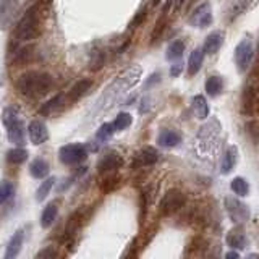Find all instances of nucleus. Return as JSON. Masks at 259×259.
I'll use <instances>...</instances> for the list:
<instances>
[{"mask_svg":"<svg viewBox=\"0 0 259 259\" xmlns=\"http://www.w3.org/2000/svg\"><path fill=\"white\" fill-rule=\"evenodd\" d=\"M132 121H133V117L130 115L128 112H121L117 115V118L113 120L112 125H113V130H115V132H121V130H125L132 125Z\"/></svg>","mask_w":259,"mask_h":259,"instance_id":"nucleus-32","label":"nucleus"},{"mask_svg":"<svg viewBox=\"0 0 259 259\" xmlns=\"http://www.w3.org/2000/svg\"><path fill=\"white\" fill-rule=\"evenodd\" d=\"M185 202H186L185 193H182L180 190H177V188L168 190L164 194L162 201H160V214L164 217L172 215V214L178 212V210L185 206Z\"/></svg>","mask_w":259,"mask_h":259,"instance_id":"nucleus-5","label":"nucleus"},{"mask_svg":"<svg viewBox=\"0 0 259 259\" xmlns=\"http://www.w3.org/2000/svg\"><path fill=\"white\" fill-rule=\"evenodd\" d=\"M54 183H55V178L54 177H49L46 182H42V185L39 186L37 191H36V199L40 202L47 198V194L51 193V190L54 188Z\"/></svg>","mask_w":259,"mask_h":259,"instance_id":"nucleus-33","label":"nucleus"},{"mask_svg":"<svg viewBox=\"0 0 259 259\" xmlns=\"http://www.w3.org/2000/svg\"><path fill=\"white\" fill-rule=\"evenodd\" d=\"M246 130H248L249 136L253 138L256 143H259V125L256 121H249V123H246Z\"/></svg>","mask_w":259,"mask_h":259,"instance_id":"nucleus-39","label":"nucleus"},{"mask_svg":"<svg viewBox=\"0 0 259 259\" xmlns=\"http://www.w3.org/2000/svg\"><path fill=\"white\" fill-rule=\"evenodd\" d=\"M245 235H243L241 230H232L229 232V235H227V243H229V246L235 248V249H241V248H245Z\"/></svg>","mask_w":259,"mask_h":259,"instance_id":"nucleus-30","label":"nucleus"},{"mask_svg":"<svg viewBox=\"0 0 259 259\" xmlns=\"http://www.w3.org/2000/svg\"><path fill=\"white\" fill-rule=\"evenodd\" d=\"M241 112L245 115H253V113L259 112V89L253 86L245 89L241 99Z\"/></svg>","mask_w":259,"mask_h":259,"instance_id":"nucleus-12","label":"nucleus"},{"mask_svg":"<svg viewBox=\"0 0 259 259\" xmlns=\"http://www.w3.org/2000/svg\"><path fill=\"white\" fill-rule=\"evenodd\" d=\"M159 79H160V73H154L152 76H149L148 83H146V88H151V86H154V84H157V83H159Z\"/></svg>","mask_w":259,"mask_h":259,"instance_id":"nucleus-42","label":"nucleus"},{"mask_svg":"<svg viewBox=\"0 0 259 259\" xmlns=\"http://www.w3.org/2000/svg\"><path fill=\"white\" fill-rule=\"evenodd\" d=\"M23 241H24V232L23 230H16L12 235V238L8 240L4 259H16V257H18L20 251L23 248Z\"/></svg>","mask_w":259,"mask_h":259,"instance_id":"nucleus-15","label":"nucleus"},{"mask_svg":"<svg viewBox=\"0 0 259 259\" xmlns=\"http://www.w3.org/2000/svg\"><path fill=\"white\" fill-rule=\"evenodd\" d=\"M88 214H89V209L88 207H79L76 209L75 212L71 214V217L68 219L67 227H65V237L67 238H73L75 233L84 225V222L88 221Z\"/></svg>","mask_w":259,"mask_h":259,"instance_id":"nucleus-10","label":"nucleus"},{"mask_svg":"<svg viewBox=\"0 0 259 259\" xmlns=\"http://www.w3.org/2000/svg\"><path fill=\"white\" fill-rule=\"evenodd\" d=\"M120 185V178L117 174H104L102 175V180L99 183L101 190L104 193H110V191H115Z\"/></svg>","mask_w":259,"mask_h":259,"instance_id":"nucleus-25","label":"nucleus"},{"mask_svg":"<svg viewBox=\"0 0 259 259\" xmlns=\"http://www.w3.org/2000/svg\"><path fill=\"white\" fill-rule=\"evenodd\" d=\"M49 170H51V167H49V162L44 160V159H40V157H36L29 165V172L34 178H46L49 175Z\"/></svg>","mask_w":259,"mask_h":259,"instance_id":"nucleus-23","label":"nucleus"},{"mask_svg":"<svg viewBox=\"0 0 259 259\" xmlns=\"http://www.w3.org/2000/svg\"><path fill=\"white\" fill-rule=\"evenodd\" d=\"M63 104H65V94H57L52 99H49L46 104L40 105L39 113L44 117H49V115H52V113L59 112L63 107Z\"/></svg>","mask_w":259,"mask_h":259,"instance_id":"nucleus-17","label":"nucleus"},{"mask_svg":"<svg viewBox=\"0 0 259 259\" xmlns=\"http://www.w3.org/2000/svg\"><path fill=\"white\" fill-rule=\"evenodd\" d=\"M251 5H253V0H232V4L229 7V18L230 21L238 18L240 15L248 12Z\"/></svg>","mask_w":259,"mask_h":259,"instance_id":"nucleus-22","label":"nucleus"},{"mask_svg":"<svg viewBox=\"0 0 259 259\" xmlns=\"http://www.w3.org/2000/svg\"><path fill=\"white\" fill-rule=\"evenodd\" d=\"M206 93L210 96V97H215L221 94L222 88H224V83H222V78L221 76H209L206 79Z\"/></svg>","mask_w":259,"mask_h":259,"instance_id":"nucleus-29","label":"nucleus"},{"mask_svg":"<svg viewBox=\"0 0 259 259\" xmlns=\"http://www.w3.org/2000/svg\"><path fill=\"white\" fill-rule=\"evenodd\" d=\"M237 160H238V149L235 146H230L227 148L224 157L221 160V172L222 174H229L233 170V167L237 165Z\"/></svg>","mask_w":259,"mask_h":259,"instance_id":"nucleus-18","label":"nucleus"},{"mask_svg":"<svg viewBox=\"0 0 259 259\" xmlns=\"http://www.w3.org/2000/svg\"><path fill=\"white\" fill-rule=\"evenodd\" d=\"M0 84H2V83H0Z\"/></svg>","mask_w":259,"mask_h":259,"instance_id":"nucleus-49","label":"nucleus"},{"mask_svg":"<svg viewBox=\"0 0 259 259\" xmlns=\"http://www.w3.org/2000/svg\"><path fill=\"white\" fill-rule=\"evenodd\" d=\"M186 4V0H175L174 5H175V10H180V8Z\"/></svg>","mask_w":259,"mask_h":259,"instance_id":"nucleus-45","label":"nucleus"},{"mask_svg":"<svg viewBox=\"0 0 259 259\" xmlns=\"http://www.w3.org/2000/svg\"><path fill=\"white\" fill-rule=\"evenodd\" d=\"M18 13H20L18 0H2L0 2V28L7 29L18 18Z\"/></svg>","mask_w":259,"mask_h":259,"instance_id":"nucleus-8","label":"nucleus"},{"mask_svg":"<svg viewBox=\"0 0 259 259\" xmlns=\"http://www.w3.org/2000/svg\"><path fill=\"white\" fill-rule=\"evenodd\" d=\"M254 57V46L251 39H243L241 42L235 49V63L241 73H245L249 67L251 60Z\"/></svg>","mask_w":259,"mask_h":259,"instance_id":"nucleus-6","label":"nucleus"},{"mask_svg":"<svg viewBox=\"0 0 259 259\" xmlns=\"http://www.w3.org/2000/svg\"><path fill=\"white\" fill-rule=\"evenodd\" d=\"M28 135H29V140L32 144H42L49 140V132H47V126L39 120H32L31 123L28 125Z\"/></svg>","mask_w":259,"mask_h":259,"instance_id":"nucleus-14","label":"nucleus"},{"mask_svg":"<svg viewBox=\"0 0 259 259\" xmlns=\"http://www.w3.org/2000/svg\"><path fill=\"white\" fill-rule=\"evenodd\" d=\"M188 23L191 26H196V28L210 26V23H212V10H210V5L207 2H204L194 8V12L188 18Z\"/></svg>","mask_w":259,"mask_h":259,"instance_id":"nucleus-9","label":"nucleus"},{"mask_svg":"<svg viewBox=\"0 0 259 259\" xmlns=\"http://www.w3.org/2000/svg\"><path fill=\"white\" fill-rule=\"evenodd\" d=\"M202 60H204V52H202V49H196V51L191 52L190 59H188V73L191 76L196 75V73L201 70Z\"/></svg>","mask_w":259,"mask_h":259,"instance_id":"nucleus-24","label":"nucleus"},{"mask_svg":"<svg viewBox=\"0 0 259 259\" xmlns=\"http://www.w3.org/2000/svg\"><path fill=\"white\" fill-rule=\"evenodd\" d=\"M174 2H175V0H167V2H165V7H164V13H165V12L168 10L170 7L174 5Z\"/></svg>","mask_w":259,"mask_h":259,"instance_id":"nucleus-46","label":"nucleus"},{"mask_svg":"<svg viewBox=\"0 0 259 259\" xmlns=\"http://www.w3.org/2000/svg\"><path fill=\"white\" fill-rule=\"evenodd\" d=\"M32 55H34V47L32 46L23 47L18 52V55H16V63H26L32 59Z\"/></svg>","mask_w":259,"mask_h":259,"instance_id":"nucleus-35","label":"nucleus"},{"mask_svg":"<svg viewBox=\"0 0 259 259\" xmlns=\"http://www.w3.org/2000/svg\"><path fill=\"white\" fill-rule=\"evenodd\" d=\"M113 132H115V130H113L112 123H104L99 130H97L96 136H97V140H99V141H107L109 138H112Z\"/></svg>","mask_w":259,"mask_h":259,"instance_id":"nucleus-36","label":"nucleus"},{"mask_svg":"<svg viewBox=\"0 0 259 259\" xmlns=\"http://www.w3.org/2000/svg\"><path fill=\"white\" fill-rule=\"evenodd\" d=\"M91 84H93V81L89 79V78H84V79L76 81V83L73 84L71 89H70L68 99H70L71 102H76V101L79 99V97H83V96L88 93V89L91 88Z\"/></svg>","mask_w":259,"mask_h":259,"instance_id":"nucleus-21","label":"nucleus"},{"mask_svg":"<svg viewBox=\"0 0 259 259\" xmlns=\"http://www.w3.org/2000/svg\"><path fill=\"white\" fill-rule=\"evenodd\" d=\"M86 157H88V149L81 143L65 144L59 151V159L65 165H78L81 162H84Z\"/></svg>","mask_w":259,"mask_h":259,"instance_id":"nucleus-4","label":"nucleus"},{"mask_svg":"<svg viewBox=\"0 0 259 259\" xmlns=\"http://www.w3.org/2000/svg\"><path fill=\"white\" fill-rule=\"evenodd\" d=\"M4 125L7 128V138L13 144H23L24 143V125L20 117V112L16 105H10L4 110Z\"/></svg>","mask_w":259,"mask_h":259,"instance_id":"nucleus-3","label":"nucleus"},{"mask_svg":"<svg viewBox=\"0 0 259 259\" xmlns=\"http://www.w3.org/2000/svg\"><path fill=\"white\" fill-rule=\"evenodd\" d=\"M159 4H160V0H152V5H154V7L159 5Z\"/></svg>","mask_w":259,"mask_h":259,"instance_id":"nucleus-48","label":"nucleus"},{"mask_svg":"<svg viewBox=\"0 0 259 259\" xmlns=\"http://www.w3.org/2000/svg\"><path fill=\"white\" fill-rule=\"evenodd\" d=\"M225 39V34L222 31H215V32H210V34L204 39V46H202V52L207 54V55H214L219 49H221L222 42Z\"/></svg>","mask_w":259,"mask_h":259,"instance_id":"nucleus-16","label":"nucleus"},{"mask_svg":"<svg viewBox=\"0 0 259 259\" xmlns=\"http://www.w3.org/2000/svg\"><path fill=\"white\" fill-rule=\"evenodd\" d=\"M57 215H59V202L57 201L49 202L42 210V215H40V225H42V229H49L55 222Z\"/></svg>","mask_w":259,"mask_h":259,"instance_id":"nucleus-19","label":"nucleus"},{"mask_svg":"<svg viewBox=\"0 0 259 259\" xmlns=\"http://www.w3.org/2000/svg\"><path fill=\"white\" fill-rule=\"evenodd\" d=\"M225 259H240V254L237 251H229V253L225 254Z\"/></svg>","mask_w":259,"mask_h":259,"instance_id":"nucleus-44","label":"nucleus"},{"mask_svg":"<svg viewBox=\"0 0 259 259\" xmlns=\"http://www.w3.org/2000/svg\"><path fill=\"white\" fill-rule=\"evenodd\" d=\"M182 63H177V65H174V67H172V70H170V75H172V76H178V75H180V73H182Z\"/></svg>","mask_w":259,"mask_h":259,"instance_id":"nucleus-43","label":"nucleus"},{"mask_svg":"<svg viewBox=\"0 0 259 259\" xmlns=\"http://www.w3.org/2000/svg\"><path fill=\"white\" fill-rule=\"evenodd\" d=\"M183 52H185V42L180 39H177L168 46L165 57H167V60H178V59H182Z\"/></svg>","mask_w":259,"mask_h":259,"instance_id":"nucleus-28","label":"nucleus"},{"mask_svg":"<svg viewBox=\"0 0 259 259\" xmlns=\"http://www.w3.org/2000/svg\"><path fill=\"white\" fill-rule=\"evenodd\" d=\"M123 165V159L117 152H107L105 156L101 157V160L97 162V172L101 175L104 174H115L117 170Z\"/></svg>","mask_w":259,"mask_h":259,"instance_id":"nucleus-11","label":"nucleus"},{"mask_svg":"<svg viewBox=\"0 0 259 259\" xmlns=\"http://www.w3.org/2000/svg\"><path fill=\"white\" fill-rule=\"evenodd\" d=\"M146 20V12H141V13H138L135 16V20L130 23V29H135L136 26H140V24Z\"/></svg>","mask_w":259,"mask_h":259,"instance_id":"nucleus-40","label":"nucleus"},{"mask_svg":"<svg viewBox=\"0 0 259 259\" xmlns=\"http://www.w3.org/2000/svg\"><path fill=\"white\" fill-rule=\"evenodd\" d=\"M104 65V54L102 52H94L93 57H91V62H89V68L93 71H97L101 70Z\"/></svg>","mask_w":259,"mask_h":259,"instance_id":"nucleus-38","label":"nucleus"},{"mask_svg":"<svg viewBox=\"0 0 259 259\" xmlns=\"http://www.w3.org/2000/svg\"><path fill=\"white\" fill-rule=\"evenodd\" d=\"M246 259H259V256H257L256 253H251V254H249V256H248Z\"/></svg>","mask_w":259,"mask_h":259,"instance_id":"nucleus-47","label":"nucleus"},{"mask_svg":"<svg viewBox=\"0 0 259 259\" xmlns=\"http://www.w3.org/2000/svg\"><path fill=\"white\" fill-rule=\"evenodd\" d=\"M42 7L32 5L16 24L13 36L18 40H32L42 34Z\"/></svg>","mask_w":259,"mask_h":259,"instance_id":"nucleus-2","label":"nucleus"},{"mask_svg":"<svg viewBox=\"0 0 259 259\" xmlns=\"http://www.w3.org/2000/svg\"><path fill=\"white\" fill-rule=\"evenodd\" d=\"M52 86L54 79L46 71H28L16 79V89L31 99L46 96L52 89Z\"/></svg>","mask_w":259,"mask_h":259,"instance_id":"nucleus-1","label":"nucleus"},{"mask_svg":"<svg viewBox=\"0 0 259 259\" xmlns=\"http://www.w3.org/2000/svg\"><path fill=\"white\" fill-rule=\"evenodd\" d=\"M230 188H232V191H233L235 194H237V196H246L248 191H249V186H248L246 180H243L241 177H238V178H235V180H232Z\"/></svg>","mask_w":259,"mask_h":259,"instance_id":"nucleus-34","label":"nucleus"},{"mask_svg":"<svg viewBox=\"0 0 259 259\" xmlns=\"http://www.w3.org/2000/svg\"><path fill=\"white\" fill-rule=\"evenodd\" d=\"M225 209L229 212L230 219L237 224H243L249 219V209L245 206L240 199L233 198V196H227L225 198Z\"/></svg>","mask_w":259,"mask_h":259,"instance_id":"nucleus-7","label":"nucleus"},{"mask_svg":"<svg viewBox=\"0 0 259 259\" xmlns=\"http://www.w3.org/2000/svg\"><path fill=\"white\" fill-rule=\"evenodd\" d=\"M157 143L162 148H175V146L182 143V136L180 133L174 132V130H164V132H160Z\"/></svg>","mask_w":259,"mask_h":259,"instance_id":"nucleus-20","label":"nucleus"},{"mask_svg":"<svg viewBox=\"0 0 259 259\" xmlns=\"http://www.w3.org/2000/svg\"><path fill=\"white\" fill-rule=\"evenodd\" d=\"M15 194V185L10 180H4L0 183V204H5L7 201H10Z\"/></svg>","mask_w":259,"mask_h":259,"instance_id":"nucleus-31","label":"nucleus"},{"mask_svg":"<svg viewBox=\"0 0 259 259\" xmlns=\"http://www.w3.org/2000/svg\"><path fill=\"white\" fill-rule=\"evenodd\" d=\"M193 112L199 120H204L209 115V105L207 101L202 96H196L193 99Z\"/></svg>","mask_w":259,"mask_h":259,"instance_id":"nucleus-26","label":"nucleus"},{"mask_svg":"<svg viewBox=\"0 0 259 259\" xmlns=\"http://www.w3.org/2000/svg\"><path fill=\"white\" fill-rule=\"evenodd\" d=\"M219 254H221V246H212L207 249L206 259H219Z\"/></svg>","mask_w":259,"mask_h":259,"instance_id":"nucleus-41","label":"nucleus"},{"mask_svg":"<svg viewBox=\"0 0 259 259\" xmlns=\"http://www.w3.org/2000/svg\"><path fill=\"white\" fill-rule=\"evenodd\" d=\"M34 259H59V251L55 246H47L40 249Z\"/></svg>","mask_w":259,"mask_h":259,"instance_id":"nucleus-37","label":"nucleus"},{"mask_svg":"<svg viewBox=\"0 0 259 259\" xmlns=\"http://www.w3.org/2000/svg\"><path fill=\"white\" fill-rule=\"evenodd\" d=\"M159 160V152L156 151V148L152 146H144L140 151L135 154L133 157V167H148V165H154Z\"/></svg>","mask_w":259,"mask_h":259,"instance_id":"nucleus-13","label":"nucleus"},{"mask_svg":"<svg viewBox=\"0 0 259 259\" xmlns=\"http://www.w3.org/2000/svg\"><path fill=\"white\" fill-rule=\"evenodd\" d=\"M7 162H10L13 165H18V164H23L24 160L28 159V151L24 148H13L7 152Z\"/></svg>","mask_w":259,"mask_h":259,"instance_id":"nucleus-27","label":"nucleus"}]
</instances>
